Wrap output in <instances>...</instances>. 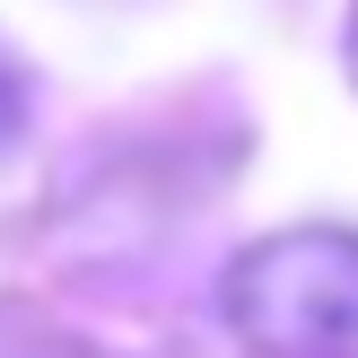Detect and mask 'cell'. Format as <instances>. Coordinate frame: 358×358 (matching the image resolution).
<instances>
[{
	"instance_id": "cell-2",
	"label": "cell",
	"mask_w": 358,
	"mask_h": 358,
	"mask_svg": "<svg viewBox=\"0 0 358 358\" xmlns=\"http://www.w3.org/2000/svg\"><path fill=\"white\" fill-rule=\"evenodd\" d=\"M17 122H27V87H17V70L0 62V149L17 140Z\"/></svg>"
},
{
	"instance_id": "cell-3",
	"label": "cell",
	"mask_w": 358,
	"mask_h": 358,
	"mask_svg": "<svg viewBox=\"0 0 358 358\" xmlns=\"http://www.w3.org/2000/svg\"><path fill=\"white\" fill-rule=\"evenodd\" d=\"M350 79H358V9H350Z\"/></svg>"
},
{
	"instance_id": "cell-1",
	"label": "cell",
	"mask_w": 358,
	"mask_h": 358,
	"mask_svg": "<svg viewBox=\"0 0 358 358\" xmlns=\"http://www.w3.org/2000/svg\"><path fill=\"white\" fill-rule=\"evenodd\" d=\"M219 315L254 358H358V227H280L219 271Z\"/></svg>"
}]
</instances>
